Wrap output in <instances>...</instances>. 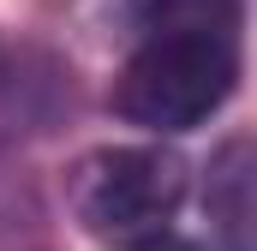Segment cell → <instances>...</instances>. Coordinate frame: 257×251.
<instances>
[{
  "instance_id": "obj_1",
  "label": "cell",
  "mask_w": 257,
  "mask_h": 251,
  "mask_svg": "<svg viewBox=\"0 0 257 251\" xmlns=\"http://www.w3.org/2000/svg\"><path fill=\"white\" fill-rule=\"evenodd\" d=\"M233 90H239V36L162 30L132 48L108 102L120 120L174 138V132H192L209 114H221Z\"/></svg>"
},
{
  "instance_id": "obj_2",
  "label": "cell",
  "mask_w": 257,
  "mask_h": 251,
  "mask_svg": "<svg viewBox=\"0 0 257 251\" xmlns=\"http://www.w3.org/2000/svg\"><path fill=\"white\" fill-rule=\"evenodd\" d=\"M186 186L192 168L168 144H120V150H90L72 168L66 197L90 239L114 251H156L174 233Z\"/></svg>"
},
{
  "instance_id": "obj_3",
  "label": "cell",
  "mask_w": 257,
  "mask_h": 251,
  "mask_svg": "<svg viewBox=\"0 0 257 251\" xmlns=\"http://www.w3.org/2000/svg\"><path fill=\"white\" fill-rule=\"evenodd\" d=\"M203 209L221 251H251V144L245 138H227L221 156L209 162Z\"/></svg>"
},
{
  "instance_id": "obj_4",
  "label": "cell",
  "mask_w": 257,
  "mask_h": 251,
  "mask_svg": "<svg viewBox=\"0 0 257 251\" xmlns=\"http://www.w3.org/2000/svg\"><path fill=\"white\" fill-rule=\"evenodd\" d=\"M144 36L162 30H215V36H239L245 24V0H126Z\"/></svg>"
},
{
  "instance_id": "obj_5",
  "label": "cell",
  "mask_w": 257,
  "mask_h": 251,
  "mask_svg": "<svg viewBox=\"0 0 257 251\" xmlns=\"http://www.w3.org/2000/svg\"><path fill=\"white\" fill-rule=\"evenodd\" d=\"M6 72H12V48H6V36H0V90H6V84H12V78H6Z\"/></svg>"
}]
</instances>
